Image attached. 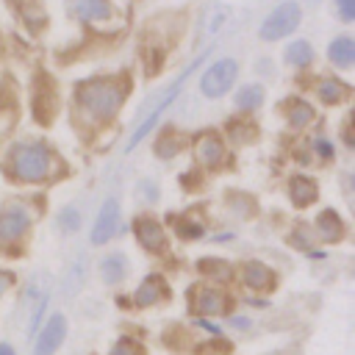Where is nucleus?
Here are the masks:
<instances>
[{
	"mask_svg": "<svg viewBox=\"0 0 355 355\" xmlns=\"http://www.w3.org/2000/svg\"><path fill=\"white\" fill-rule=\"evenodd\" d=\"M53 172V153L44 141H19L8 150V175L22 183L44 180Z\"/></svg>",
	"mask_w": 355,
	"mask_h": 355,
	"instance_id": "obj_1",
	"label": "nucleus"
},
{
	"mask_svg": "<svg viewBox=\"0 0 355 355\" xmlns=\"http://www.w3.org/2000/svg\"><path fill=\"white\" fill-rule=\"evenodd\" d=\"M125 100V83L119 78H94L78 89V103L92 119H111Z\"/></svg>",
	"mask_w": 355,
	"mask_h": 355,
	"instance_id": "obj_2",
	"label": "nucleus"
},
{
	"mask_svg": "<svg viewBox=\"0 0 355 355\" xmlns=\"http://www.w3.org/2000/svg\"><path fill=\"white\" fill-rule=\"evenodd\" d=\"M205 58H208V50H205V53H200V58H197V61H191V64H189V67H186V69H183V72H180V75H178V78L172 80V86H169V89H166V92L161 94V100H158V103H155V105H153V108L147 111V116H144V119L139 122L136 133H133V136L128 139V144H125V153H130L133 147H139V144H141V139H144V136H147V133H150V130L155 128V122H158V116L164 114V108H166V105H169V103H172V100H175V97L180 94V86H183V83L189 80V75L194 72V67H200V64H202Z\"/></svg>",
	"mask_w": 355,
	"mask_h": 355,
	"instance_id": "obj_3",
	"label": "nucleus"
},
{
	"mask_svg": "<svg viewBox=\"0 0 355 355\" xmlns=\"http://www.w3.org/2000/svg\"><path fill=\"white\" fill-rule=\"evenodd\" d=\"M300 19H302V11H300V6H297L294 0L280 3V6L263 19V25H261V39H266V42L283 39V36H288V33L300 25Z\"/></svg>",
	"mask_w": 355,
	"mask_h": 355,
	"instance_id": "obj_4",
	"label": "nucleus"
},
{
	"mask_svg": "<svg viewBox=\"0 0 355 355\" xmlns=\"http://www.w3.org/2000/svg\"><path fill=\"white\" fill-rule=\"evenodd\" d=\"M236 75H239V64L233 58H219L205 69V75L200 80V92L205 97H222L233 86Z\"/></svg>",
	"mask_w": 355,
	"mask_h": 355,
	"instance_id": "obj_5",
	"label": "nucleus"
},
{
	"mask_svg": "<svg viewBox=\"0 0 355 355\" xmlns=\"http://www.w3.org/2000/svg\"><path fill=\"white\" fill-rule=\"evenodd\" d=\"M67 338V316L64 313H50V319L36 330L33 336V355H55Z\"/></svg>",
	"mask_w": 355,
	"mask_h": 355,
	"instance_id": "obj_6",
	"label": "nucleus"
},
{
	"mask_svg": "<svg viewBox=\"0 0 355 355\" xmlns=\"http://www.w3.org/2000/svg\"><path fill=\"white\" fill-rule=\"evenodd\" d=\"M31 227V211L19 202L6 205L0 211V244H14L19 241Z\"/></svg>",
	"mask_w": 355,
	"mask_h": 355,
	"instance_id": "obj_7",
	"label": "nucleus"
},
{
	"mask_svg": "<svg viewBox=\"0 0 355 355\" xmlns=\"http://www.w3.org/2000/svg\"><path fill=\"white\" fill-rule=\"evenodd\" d=\"M119 216H122L119 200H116V197H108V200L100 205V211H97V219H94V225H92L89 241L97 244V247L105 244V241H111V236H114L116 227H119Z\"/></svg>",
	"mask_w": 355,
	"mask_h": 355,
	"instance_id": "obj_8",
	"label": "nucleus"
},
{
	"mask_svg": "<svg viewBox=\"0 0 355 355\" xmlns=\"http://www.w3.org/2000/svg\"><path fill=\"white\" fill-rule=\"evenodd\" d=\"M191 311L202 316H219L227 311V297L211 286H194L191 291Z\"/></svg>",
	"mask_w": 355,
	"mask_h": 355,
	"instance_id": "obj_9",
	"label": "nucleus"
},
{
	"mask_svg": "<svg viewBox=\"0 0 355 355\" xmlns=\"http://www.w3.org/2000/svg\"><path fill=\"white\" fill-rule=\"evenodd\" d=\"M166 297H169L166 280H164L161 275H147V277L141 280V286L136 288V294H133V305H136V308H150V305H155V302H164Z\"/></svg>",
	"mask_w": 355,
	"mask_h": 355,
	"instance_id": "obj_10",
	"label": "nucleus"
},
{
	"mask_svg": "<svg viewBox=\"0 0 355 355\" xmlns=\"http://www.w3.org/2000/svg\"><path fill=\"white\" fill-rule=\"evenodd\" d=\"M133 230H136V239H139V244L144 250H153V252H164L166 250V233L155 219H150V216L136 219Z\"/></svg>",
	"mask_w": 355,
	"mask_h": 355,
	"instance_id": "obj_11",
	"label": "nucleus"
},
{
	"mask_svg": "<svg viewBox=\"0 0 355 355\" xmlns=\"http://www.w3.org/2000/svg\"><path fill=\"white\" fill-rule=\"evenodd\" d=\"M275 280H277L275 272L261 261H247L241 266V283L252 291H269V288H275Z\"/></svg>",
	"mask_w": 355,
	"mask_h": 355,
	"instance_id": "obj_12",
	"label": "nucleus"
},
{
	"mask_svg": "<svg viewBox=\"0 0 355 355\" xmlns=\"http://www.w3.org/2000/svg\"><path fill=\"white\" fill-rule=\"evenodd\" d=\"M100 277H103L105 286H119L128 277V258H125V252L103 255V261H100Z\"/></svg>",
	"mask_w": 355,
	"mask_h": 355,
	"instance_id": "obj_13",
	"label": "nucleus"
},
{
	"mask_svg": "<svg viewBox=\"0 0 355 355\" xmlns=\"http://www.w3.org/2000/svg\"><path fill=\"white\" fill-rule=\"evenodd\" d=\"M69 11L83 19V22H92V19H111V3L108 0H69Z\"/></svg>",
	"mask_w": 355,
	"mask_h": 355,
	"instance_id": "obj_14",
	"label": "nucleus"
},
{
	"mask_svg": "<svg viewBox=\"0 0 355 355\" xmlns=\"http://www.w3.org/2000/svg\"><path fill=\"white\" fill-rule=\"evenodd\" d=\"M288 197H291V202L297 208H305V205H311L316 200V183L311 178H305V175H294L288 180Z\"/></svg>",
	"mask_w": 355,
	"mask_h": 355,
	"instance_id": "obj_15",
	"label": "nucleus"
},
{
	"mask_svg": "<svg viewBox=\"0 0 355 355\" xmlns=\"http://www.w3.org/2000/svg\"><path fill=\"white\" fill-rule=\"evenodd\" d=\"M197 158H200V164H205V166H219L222 158H225V144H222V139H219V136H202V139L197 141Z\"/></svg>",
	"mask_w": 355,
	"mask_h": 355,
	"instance_id": "obj_16",
	"label": "nucleus"
},
{
	"mask_svg": "<svg viewBox=\"0 0 355 355\" xmlns=\"http://www.w3.org/2000/svg\"><path fill=\"white\" fill-rule=\"evenodd\" d=\"M316 233L322 236V241H336V239H341V233H344V225H341V216L336 214V211H322L319 216H316Z\"/></svg>",
	"mask_w": 355,
	"mask_h": 355,
	"instance_id": "obj_17",
	"label": "nucleus"
},
{
	"mask_svg": "<svg viewBox=\"0 0 355 355\" xmlns=\"http://www.w3.org/2000/svg\"><path fill=\"white\" fill-rule=\"evenodd\" d=\"M327 55H330V61H333L336 67L347 69V67L355 61V42H352L349 36H341V39L330 42V50H327Z\"/></svg>",
	"mask_w": 355,
	"mask_h": 355,
	"instance_id": "obj_18",
	"label": "nucleus"
},
{
	"mask_svg": "<svg viewBox=\"0 0 355 355\" xmlns=\"http://www.w3.org/2000/svg\"><path fill=\"white\" fill-rule=\"evenodd\" d=\"M311 58H313V47L308 42H291L286 47V61L291 67H305V64H311Z\"/></svg>",
	"mask_w": 355,
	"mask_h": 355,
	"instance_id": "obj_19",
	"label": "nucleus"
},
{
	"mask_svg": "<svg viewBox=\"0 0 355 355\" xmlns=\"http://www.w3.org/2000/svg\"><path fill=\"white\" fill-rule=\"evenodd\" d=\"M261 100H263L261 86H244V89L236 94V105L244 108V111H255V108L261 105Z\"/></svg>",
	"mask_w": 355,
	"mask_h": 355,
	"instance_id": "obj_20",
	"label": "nucleus"
},
{
	"mask_svg": "<svg viewBox=\"0 0 355 355\" xmlns=\"http://www.w3.org/2000/svg\"><path fill=\"white\" fill-rule=\"evenodd\" d=\"M108 355H144V344L139 338H133V336H122V338L114 341Z\"/></svg>",
	"mask_w": 355,
	"mask_h": 355,
	"instance_id": "obj_21",
	"label": "nucleus"
},
{
	"mask_svg": "<svg viewBox=\"0 0 355 355\" xmlns=\"http://www.w3.org/2000/svg\"><path fill=\"white\" fill-rule=\"evenodd\" d=\"M288 122L294 125V128H302L305 122H311L313 119V111H311V105L308 103H302V100H291L288 103Z\"/></svg>",
	"mask_w": 355,
	"mask_h": 355,
	"instance_id": "obj_22",
	"label": "nucleus"
},
{
	"mask_svg": "<svg viewBox=\"0 0 355 355\" xmlns=\"http://www.w3.org/2000/svg\"><path fill=\"white\" fill-rule=\"evenodd\" d=\"M347 94V86H341L338 80H319V97L324 103H338Z\"/></svg>",
	"mask_w": 355,
	"mask_h": 355,
	"instance_id": "obj_23",
	"label": "nucleus"
},
{
	"mask_svg": "<svg viewBox=\"0 0 355 355\" xmlns=\"http://www.w3.org/2000/svg\"><path fill=\"white\" fill-rule=\"evenodd\" d=\"M58 225H61V230H67V233H75V230L80 227V211H78L75 205H67V208H61V214H58Z\"/></svg>",
	"mask_w": 355,
	"mask_h": 355,
	"instance_id": "obj_24",
	"label": "nucleus"
},
{
	"mask_svg": "<svg viewBox=\"0 0 355 355\" xmlns=\"http://www.w3.org/2000/svg\"><path fill=\"white\" fill-rule=\"evenodd\" d=\"M175 227H178V233H180L183 239H197V236H202V225H200V222L189 225V219H180V222H175Z\"/></svg>",
	"mask_w": 355,
	"mask_h": 355,
	"instance_id": "obj_25",
	"label": "nucleus"
},
{
	"mask_svg": "<svg viewBox=\"0 0 355 355\" xmlns=\"http://www.w3.org/2000/svg\"><path fill=\"white\" fill-rule=\"evenodd\" d=\"M336 6H338V11H341V17L349 22V19H355V0H336Z\"/></svg>",
	"mask_w": 355,
	"mask_h": 355,
	"instance_id": "obj_26",
	"label": "nucleus"
},
{
	"mask_svg": "<svg viewBox=\"0 0 355 355\" xmlns=\"http://www.w3.org/2000/svg\"><path fill=\"white\" fill-rule=\"evenodd\" d=\"M313 147L319 150V155H322V158H330V155H333V147H330L324 139H316V141H313Z\"/></svg>",
	"mask_w": 355,
	"mask_h": 355,
	"instance_id": "obj_27",
	"label": "nucleus"
},
{
	"mask_svg": "<svg viewBox=\"0 0 355 355\" xmlns=\"http://www.w3.org/2000/svg\"><path fill=\"white\" fill-rule=\"evenodd\" d=\"M194 324H197V327H202V330H208L211 336H219V333H222V330H219L216 324H211V322H205V319H200V316L194 319Z\"/></svg>",
	"mask_w": 355,
	"mask_h": 355,
	"instance_id": "obj_28",
	"label": "nucleus"
},
{
	"mask_svg": "<svg viewBox=\"0 0 355 355\" xmlns=\"http://www.w3.org/2000/svg\"><path fill=\"white\" fill-rule=\"evenodd\" d=\"M11 283H14V275L11 272H0V297L6 294V288H11Z\"/></svg>",
	"mask_w": 355,
	"mask_h": 355,
	"instance_id": "obj_29",
	"label": "nucleus"
},
{
	"mask_svg": "<svg viewBox=\"0 0 355 355\" xmlns=\"http://www.w3.org/2000/svg\"><path fill=\"white\" fill-rule=\"evenodd\" d=\"M230 324H233V327H239V330H247V327H250V319H247V316H233V319H230Z\"/></svg>",
	"mask_w": 355,
	"mask_h": 355,
	"instance_id": "obj_30",
	"label": "nucleus"
},
{
	"mask_svg": "<svg viewBox=\"0 0 355 355\" xmlns=\"http://www.w3.org/2000/svg\"><path fill=\"white\" fill-rule=\"evenodd\" d=\"M0 355H17V349L8 341H0Z\"/></svg>",
	"mask_w": 355,
	"mask_h": 355,
	"instance_id": "obj_31",
	"label": "nucleus"
}]
</instances>
